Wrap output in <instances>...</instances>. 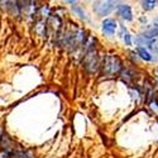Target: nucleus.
<instances>
[{
	"instance_id": "10",
	"label": "nucleus",
	"mask_w": 158,
	"mask_h": 158,
	"mask_svg": "<svg viewBox=\"0 0 158 158\" xmlns=\"http://www.w3.org/2000/svg\"><path fill=\"white\" fill-rule=\"evenodd\" d=\"M124 41H125L127 46H130V44H131V39H130V34L125 33V35H124Z\"/></svg>"
},
{
	"instance_id": "1",
	"label": "nucleus",
	"mask_w": 158,
	"mask_h": 158,
	"mask_svg": "<svg viewBox=\"0 0 158 158\" xmlns=\"http://www.w3.org/2000/svg\"><path fill=\"white\" fill-rule=\"evenodd\" d=\"M122 70V62L118 56L114 55H109L104 58V63H102V71L105 75L108 76H113L115 73H118Z\"/></svg>"
},
{
	"instance_id": "8",
	"label": "nucleus",
	"mask_w": 158,
	"mask_h": 158,
	"mask_svg": "<svg viewBox=\"0 0 158 158\" xmlns=\"http://www.w3.org/2000/svg\"><path fill=\"white\" fill-rule=\"evenodd\" d=\"M158 4V2H142V6H143V9H146V10H151V9H153L156 5Z\"/></svg>"
},
{
	"instance_id": "3",
	"label": "nucleus",
	"mask_w": 158,
	"mask_h": 158,
	"mask_svg": "<svg viewBox=\"0 0 158 158\" xmlns=\"http://www.w3.org/2000/svg\"><path fill=\"white\" fill-rule=\"evenodd\" d=\"M114 2H96L94 3V10L98 13L100 17L108 15L111 13V10L114 9Z\"/></svg>"
},
{
	"instance_id": "9",
	"label": "nucleus",
	"mask_w": 158,
	"mask_h": 158,
	"mask_svg": "<svg viewBox=\"0 0 158 158\" xmlns=\"http://www.w3.org/2000/svg\"><path fill=\"white\" fill-rule=\"evenodd\" d=\"M73 11H75V13H77V14H78V17H80L81 19H86V20H87V17H86V14H85V13H84V10H82L80 6H73Z\"/></svg>"
},
{
	"instance_id": "11",
	"label": "nucleus",
	"mask_w": 158,
	"mask_h": 158,
	"mask_svg": "<svg viewBox=\"0 0 158 158\" xmlns=\"http://www.w3.org/2000/svg\"><path fill=\"white\" fill-rule=\"evenodd\" d=\"M154 28H157V29H158V18H157V19H154Z\"/></svg>"
},
{
	"instance_id": "6",
	"label": "nucleus",
	"mask_w": 158,
	"mask_h": 158,
	"mask_svg": "<svg viewBox=\"0 0 158 158\" xmlns=\"http://www.w3.org/2000/svg\"><path fill=\"white\" fill-rule=\"evenodd\" d=\"M153 42H154L153 39H149V38L144 37V35H139V37L137 38V43H138L139 46H152Z\"/></svg>"
},
{
	"instance_id": "4",
	"label": "nucleus",
	"mask_w": 158,
	"mask_h": 158,
	"mask_svg": "<svg viewBox=\"0 0 158 158\" xmlns=\"http://www.w3.org/2000/svg\"><path fill=\"white\" fill-rule=\"evenodd\" d=\"M118 14H119L125 20H131V19H133V13H131V9L127 4L118 5Z\"/></svg>"
},
{
	"instance_id": "7",
	"label": "nucleus",
	"mask_w": 158,
	"mask_h": 158,
	"mask_svg": "<svg viewBox=\"0 0 158 158\" xmlns=\"http://www.w3.org/2000/svg\"><path fill=\"white\" fill-rule=\"evenodd\" d=\"M138 55L140 56V58L143 60H146V61H152V56L151 53L146 49V48H143V47H138Z\"/></svg>"
},
{
	"instance_id": "5",
	"label": "nucleus",
	"mask_w": 158,
	"mask_h": 158,
	"mask_svg": "<svg viewBox=\"0 0 158 158\" xmlns=\"http://www.w3.org/2000/svg\"><path fill=\"white\" fill-rule=\"evenodd\" d=\"M116 29V23L113 19H105L102 22V32L108 35H113Z\"/></svg>"
},
{
	"instance_id": "2",
	"label": "nucleus",
	"mask_w": 158,
	"mask_h": 158,
	"mask_svg": "<svg viewBox=\"0 0 158 158\" xmlns=\"http://www.w3.org/2000/svg\"><path fill=\"white\" fill-rule=\"evenodd\" d=\"M84 64L90 72H95L98 70L99 61H98V55L94 49L87 52V55L85 56V60H84Z\"/></svg>"
}]
</instances>
